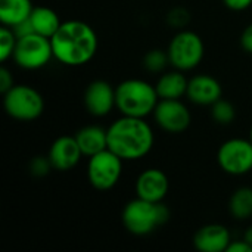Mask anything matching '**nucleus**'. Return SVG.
I'll return each instance as SVG.
<instances>
[{"instance_id": "f257e3e1", "label": "nucleus", "mask_w": 252, "mask_h": 252, "mask_svg": "<svg viewBox=\"0 0 252 252\" xmlns=\"http://www.w3.org/2000/svg\"><path fill=\"white\" fill-rule=\"evenodd\" d=\"M55 59L65 66H83L97 53L99 38L92 25L80 19L61 24L50 38Z\"/></svg>"}, {"instance_id": "f03ea898", "label": "nucleus", "mask_w": 252, "mask_h": 252, "mask_svg": "<svg viewBox=\"0 0 252 252\" xmlns=\"http://www.w3.org/2000/svg\"><path fill=\"white\" fill-rule=\"evenodd\" d=\"M108 149L123 161H139L149 155L155 134L145 118L121 115L108 128Z\"/></svg>"}, {"instance_id": "7ed1b4c3", "label": "nucleus", "mask_w": 252, "mask_h": 252, "mask_svg": "<svg viewBox=\"0 0 252 252\" xmlns=\"http://www.w3.org/2000/svg\"><path fill=\"white\" fill-rule=\"evenodd\" d=\"M117 109L121 115L146 118L154 114L159 96L157 87L142 78H128L115 87Z\"/></svg>"}, {"instance_id": "20e7f679", "label": "nucleus", "mask_w": 252, "mask_h": 252, "mask_svg": "<svg viewBox=\"0 0 252 252\" xmlns=\"http://www.w3.org/2000/svg\"><path fill=\"white\" fill-rule=\"evenodd\" d=\"M170 219V210L164 202H151L136 196L126 204L123 210V224L134 236H146L165 224Z\"/></svg>"}, {"instance_id": "39448f33", "label": "nucleus", "mask_w": 252, "mask_h": 252, "mask_svg": "<svg viewBox=\"0 0 252 252\" xmlns=\"http://www.w3.org/2000/svg\"><path fill=\"white\" fill-rule=\"evenodd\" d=\"M170 65L174 69L188 72L199 66L205 56V44L202 37L190 30L177 31L167 47Z\"/></svg>"}, {"instance_id": "423d86ee", "label": "nucleus", "mask_w": 252, "mask_h": 252, "mask_svg": "<svg viewBox=\"0 0 252 252\" xmlns=\"http://www.w3.org/2000/svg\"><path fill=\"white\" fill-rule=\"evenodd\" d=\"M4 112L21 123H30L41 117L44 99L38 90L28 84H15L3 94Z\"/></svg>"}, {"instance_id": "0eeeda50", "label": "nucleus", "mask_w": 252, "mask_h": 252, "mask_svg": "<svg viewBox=\"0 0 252 252\" xmlns=\"http://www.w3.org/2000/svg\"><path fill=\"white\" fill-rule=\"evenodd\" d=\"M12 59L16 66L27 71L44 68L52 59H55L50 38L35 32L19 37Z\"/></svg>"}, {"instance_id": "6e6552de", "label": "nucleus", "mask_w": 252, "mask_h": 252, "mask_svg": "<svg viewBox=\"0 0 252 252\" xmlns=\"http://www.w3.org/2000/svg\"><path fill=\"white\" fill-rule=\"evenodd\" d=\"M123 159L112 151L105 149L89 158L87 180L96 190H111L123 176Z\"/></svg>"}, {"instance_id": "1a4fd4ad", "label": "nucleus", "mask_w": 252, "mask_h": 252, "mask_svg": "<svg viewBox=\"0 0 252 252\" xmlns=\"http://www.w3.org/2000/svg\"><path fill=\"white\" fill-rule=\"evenodd\" d=\"M219 167L230 176H245L252 171V142L235 137L220 145L217 152Z\"/></svg>"}, {"instance_id": "9d476101", "label": "nucleus", "mask_w": 252, "mask_h": 252, "mask_svg": "<svg viewBox=\"0 0 252 252\" xmlns=\"http://www.w3.org/2000/svg\"><path fill=\"white\" fill-rule=\"evenodd\" d=\"M154 118L161 130L171 134L186 131L192 123V114L180 99H159Z\"/></svg>"}, {"instance_id": "9b49d317", "label": "nucleus", "mask_w": 252, "mask_h": 252, "mask_svg": "<svg viewBox=\"0 0 252 252\" xmlns=\"http://www.w3.org/2000/svg\"><path fill=\"white\" fill-rule=\"evenodd\" d=\"M83 102L86 111L92 117H106L112 112L114 108H117L115 87L105 80H94L86 87Z\"/></svg>"}, {"instance_id": "f8f14e48", "label": "nucleus", "mask_w": 252, "mask_h": 252, "mask_svg": "<svg viewBox=\"0 0 252 252\" xmlns=\"http://www.w3.org/2000/svg\"><path fill=\"white\" fill-rule=\"evenodd\" d=\"M136 196L151 202H162L170 190L168 176L159 168H146L142 171L134 185Z\"/></svg>"}, {"instance_id": "ddd939ff", "label": "nucleus", "mask_w": 252, "mask_h": 252, "mask_svg": "<svg viewBox=\"0 0 252 252\" xmlns=\"http://www.w3.org/2000/svg\"><path fill=\"white\" fill-rule=\"evenodd\" d=\"M47 157L53 170L63 173L77 167L84 155L75 140V136H61L52 143Z\"/></svg>"}, {"instance_id": "4468645a", "label": "nucleus", "mask_w": 252, "mask_h": 252, "mask_svg": "<svg viewBox=\"0 0 252 252\" xmlns=\"http://www.w3.org/2000/svg\"><path fill=\"white\" fill-rule=\"evenodd\" d=\"M188 99L199 106H211L223 97V87L220 81L210 74H198L189 78Z\"/></svg>"}, {"instance_id": "2eb2a0df", "label": "nucleus", "mask_w": 252, "mask_h": 252, "mask_svg": "<svg viewBox=\"0 0 252 252\" xmlns=\"http://www.w3.org/2000/svg\"><path fill=\"white\" fill-rule=\"evenodd\" d=\"M230 242L229 229L219 223L202 226L193 236V247L199 252H226Z\"/></svg>"}, {"instance_id": "dca6fc26", "label": "nucleus", "mask_w": 252, "mask_h": 252, "mask_svg": "<svg viewBox=\"0 0 252 252\" xmlns=\"http://www.w3.org/2000/svg\"><path fill=\"white\" fill-rule=\"evenodd\" d=\"M189 78L183 71L174 69L162 72L155 84L159 99H182L188 93Z\"/></svg>"}, {"instance_id": "f3484780", "label": "nucleus", "mask_w": 252, "mask_h": 252, "mask_svg": "<svg viewBox=\"0 0 252 252\" xmlns=\"http://www.w3.org/2000/svg\"><path fill=\"white\" fill-rule=\"evenodd\" d=\"M75 140L84 157L90 158L108 149V133L99 126H86L75 133Z\"/></svg>"}, {"instance_id": "a211bd4d", "label": "nucleus", "mask_w": 252, "mask_h": 252, "mask_svg": "<svg viewBox=\"0 0 252 252\" xmlns=\"http://www.w3.org/2000/svg\"><path fill=\"white\" fill-rule=\"evenodd\" d=\"M28 19L34 32L47 38H52L62 24L59 15L47 6H35Z\"/></svg>"}, {"instance_id": "6ab92c4d", "label": "nucleus", "mask_w": 252, "mask_h": 252, "mask_svg": "<svg viewBox=\"0 0 252 252\" xmlns=\"http://www.w3.org/2000/svg\"><path fill=\"white\" fill-rule=\"evenodd\" d=\"M34 6L31 0H0V22L6 27H16L27 21Z\"/></svg>"}, {"instance_id": "aec40b11", "label": "nucleus", "mask_w": 252, "mask_h": 252, "mask_svg": "<svg viewBox=\"0 0 252 252\" xmlns=\"http://www.w3.org/2000/svg\"><path fill=\"white\" fill-rule=\"evenodd\" d=\"M230 216L239 221H245L252 217V188L244 186L233 192L229 201Z\"/></svg>"}, {"instance_id": "412c9836", "label": "nucleus", "mask_w": 252, "mask_h": 252, "mask_svg": "<svg viewBox=\"0 0 252 252\" xmlns=\"http://www.w3.org/2000/svg\"><path fill=\"white\" fill-rule=\"evenodd\" d=\"M170 65L168 52L164 49H151L143 56V68L152 74H162Z\"/></svg>"}, {"instance_id": "4be33fe9", "label": "nucleus", "mask_w": 252, "mask_h": 252, "mask_svg": "<svg viewBox=\"0 0 252 252\" xmlns=\"http://www.w3.org/2000/svg\"><path fill=\"white\" fill-rule=\"evenodd\" d=\"M211 117L219 126H230L236 118V108L227 99H219L211 106Z\"/></svg>"}, {"instance_id": "5701e85b", "label": "nucleus", "mask_w": 252, "mask_h": 252, "mask_svg": "<svg viewBox=\"0 0 252 252\" xmlns=\"http://www.w3.org/2000/svg\"><path fill=\"white\" fill-rule=\"evenodd\" d=\"M16 41H18V37L13 28L1 25L0 27V61L3 63L12 59L15 47H16Z\"/></svg>"}, {"instance_id": "b1692460", "label": "nucleus", "mask_w": 252, "mask_h": 252, "mask_svg": "<svg viewBox=\"0 0 252 252\" xmlns=\"http://www.w3.org/2000/svg\"><path fill=\"white\" fill-rule=\"evenodd\" d=\"M165 21H167V24L171 28H176L177 31H180V30H186L188 28V25L192 21V15H190V12L186 7L176 6V7L168 10V13L165 16Z\"/></svg>"}, {"instance_id": "393cba45", "label": "nucleus", "mask_w": 252, "mask_h": 252, "mask_svg": "<svg viewBox=\"0 0 252 252\" xmlns=\"http://www.w3.org/2000/svg\"><path fill=\"white\" fill-rule=\"evenodd\" d=\"M28 170H30V174L32 177H37V179H41V177H46L50 170H53L52 164H50V159L49 157H34L31 161H30V165H28Z\"/></svg>"}, {"instance_id": "a878e982", "label": "nucleus", "mask_w": 252, "mask_h": 252, "mask_svg": "<svg viewBox=\"0 0 252 252\" xmlns=\"http://www.w3.org/2000/svg\"><path fill=\"white\" fill-rule=\"evenodd\" d=\"M13 86H15V81H13L12 72H10L6 66H1V68H0V93L4 94V93L9 92Z\"/></svg>"}, {"instance_id": "bb28decb", "label": "nucleus", "mask_w": 252, "mask_h": 252, "mask_svg": "<svg viewBox=\"0 0 252 252\" xmlns=\"http://www.w3.org/2000/svg\"><path fill=\"white\" fill-rule=\"evenodd\" d=\"M224 6L233 12H242L252 6V0H223Z\"/></svg>"}, {"instance_id": "cd10ccee", "label": "nucleus", "mask_w": 252, "mask_h": 252, "mask_svg": "<svg viewBox=\"0 0 252 252\" xmlns=\"http://www.w3.org/2000/svg\"><path fill=\"white\" fill-rule=\"evenodd\" d=\"M241 46L247 53L252 55V24L247 25L245 30L242 31V34H241Z\"/></svg>"}, {"instance_id": "c85d7f7f", "label": "nucleus", "mask_w": 252, "mask_h": 252, "mask_svg": "<svg viewBox=\"0 0 252 252\" xmlns=\"http://www.w3.org/2000/svg\"><path fill=\"white\" fill-rule=\"evenodd\" d=\"M226 252H252V247L244 239L241 241H232Z\"/></svg>"}, {"instance_id": "c756f323", "label": "nucleus", "mask_w": 252, "mask_h": 252, "mask_svg": "<svg viewBox=\"0 0 252 252\" xmlns=\"http://www.w3.org/2000/svg\"><path fill=\"white\" fill-rule=\"evenodd\" d=\"M244 241H247L250 245L252 247V226H250L247 230H245V233H244V238H242Z\"/></svg>"}, {"instance_id": "7c9ffc66", "label": "nucleus", "mask_w": 252, "mask_h": 252, "mask_svg": "<svg viewBox=\"0 0 252 252\" xmlns=\"http://www.w3.org/2000/svg\"><path fill=\"white\" fill-rule=\"evenodd\" d=\"M248 139L252 142V126H251V128H250V137H248Z\"/></svg>"}]
</instances>
